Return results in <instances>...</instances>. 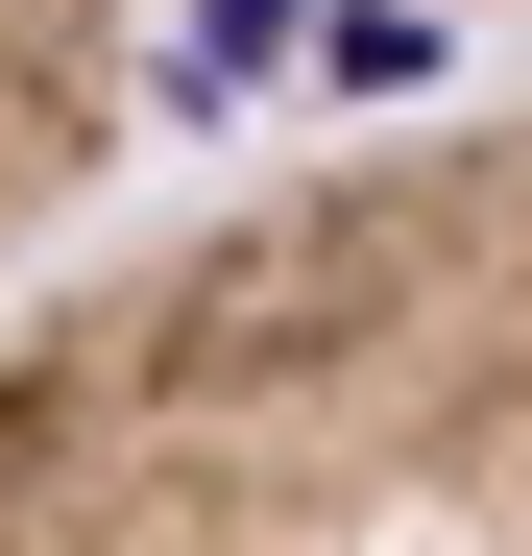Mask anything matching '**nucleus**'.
Masks as SVG:
<instances>
[{"label":"nucleus","instance_id":"nucleus-1","mask_svg":"<svg viewBox=\"0 0 532 556\" xmlns=\"http://www.w3.org/2000/svg\"><path fill=\"white\" fill-rule=\"evenodd\" d=\"M0 556H532V122H388L0 291Z\"/></svg>","mask_w":532,"mask_h":556},{"label":"nucleus","instance_id":"nucleus-2","mask_svg":"<svg viewBox=\"0 0 532 556\" xmlns=\"http://www.w3.org/2000/svg\"><path fill=\"white\" fill-rule=\"evenodd\" d=\"M122 73H145V0H0V291H25V242L98 194Z\"/></svg>","mask_w":532,"mask_h":556}]
</instances>
